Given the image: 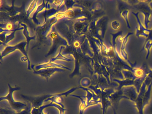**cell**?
I'll return each mask as SVG.
<instances>
[{
	"label": "cell",
	"mask_w": 152,
	"mask_h": 114,
	"mask_svg": "<svg viewBox=\"0 0 152 114\" xmlns=\"http://www.w3.org/2000/svg\"><path fill=\"white\" fill-rule=\"evenodd\" d=\"M16 90H17V88H12L10 87V92L8 95L6 96V97L1 98V99H6L8 100L11 108L13 110H14L16 112V113H18V112H20V111L24 110L26 107L27 106H26V104H24V103L18 102H15L14 101L13 96H12V94H13V91Z\"/></svg>",
	"instance_id": "1"
},
{
	"label": "cell",
	"mask_w": 152,
	"mask_h": 114,
	"mask_svg": "<svg viewBox=\"0 0 152 114\" xmlns=\"http://www.w3.org/2000/svg\"><path fill=\"white\" fill-rule=\"evenodd\" d=\"M55 107L57 108L59 110V113L60 114H64V111L66 110V109H65L64 108L61 107L60 106L56 104H53V103H49L47 105H43V106H41L38 108L33 107L31 111V114H42L43 113V110L44 109L48 107Z\"/></svg>",
	"instance_id": "2"
},
{
	"label": "cell",
	"mask_w": 152,
	"mask_h": 114,
	"mask_svg": "<svg viewBox=\"0 0 152 114\" xmlns=\"http://www.w3.org/2000/svg\"><path fill=\"white\" fill-rule=\"evenodd\" d=\"M31 104H29V105L26 107L23 110L18 113H15V114H31Z\"/></svg>",
	"instance_id": "4"
},
{
	"label": "cell",
	"mask_w": 152,
	"mask_h": 114,
	"mask_svg": "<svg viewBox=\"0 0 152 114\" xmlns=\"http://www.w3.org/2000/svg\"><path fill=\"white\" fill-rule=\"evenodd\" d=\"M1 114H15L16 113L14 110L10 108H5L1 107Z\"/></svg>",
	"instance_id": "3"
}]
</instances>
